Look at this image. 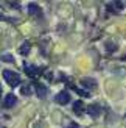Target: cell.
Instances as JSON below:
<instances>
[{
	"label": "cell",
	"instance_id": "13",
	"mask_svg": "<svg viewBox=\"0 0 126 128\" xmlns=\"http://www.w3.org/2000/svg\"><path fill=\"white\" fill-rule=\"evenodd\" d=\"M67 128H79V125H78V124H75V122H72V124H68Z\"/></svg>",
	"mask_w": 126,
	"mask_h": 128
},
{
	"label": "cell",
	"instance_id": "11",
	"mask_svg": "<svg viewBox=\"0 0 126 128\" xmlns=\"http://www.w3.org/2000/svg\"><path fill=\"white\" fill-rule=\"evenodd\" d=\"M28 50H30V46H28V44H23V47L20 48V53H22V55H27Z\"/></svg>",
	"mask_w": 126,
	"mask_h": 128
},
{
	"label": "cell",
	"instance_id": "5",
	"mask_svg": "<svg viewBox=\"0 0 126 128\" xmlns=\"http://www.w3.org/2000/svg\"><path fill=\"white\" fill-rule=\"evenodd\" d=\"M23 69H25V72H27L30 76H34V75H37V74L41 72V69H39V67H36V66H30V64H27V62L23 64Z\"/></svg>",
	"mask_w": 126,
	"mask_h": 128
},
{
	"label": "cell",
	"instance_id": "2",
	"mask_svg": "<svg viewBox=\"0 0 126 128\" xmlns=\"http://www.w3.org/2000/svg\"><path fill=\"white\" fill-rule=\"evenodd\" d=\"M55 102L59 105H67L68 102H70V94L67 91H61L58 95H55Z\"/></svg>",
	"mask_w": 126,
	"mask_h": 128
},
{
	"label": "cell",
	"instance_id": "1",
	"mask_svg": "<svg viewBox=\"0 0 126 128\" xmlns=\"http://www.w3.org/2000/svg\"><path fill=\"white\" fill-rule=\"evenodd\" d=\"M2 75H3L5 81L8 83V84H9L11 88H16V86H19V84H20V76H19L16 72H12V70L5 69L3 72H2Z\"/></svg>",
	"mask_w": 126,
	"mask_h": 128
},
{
	"label": "cell",
	"instance_id": "12",
	"mask_svg": "<svg viewBox=\"0 0 126 128\" xmlns=\"http://www.w3.org/2000/svg\"><path fill=\"white\" fill-rule=\"evenodd\" d=\"M30 92H31L30 86H23V88H22V94H23V95H28Z\"/></svg>",
	"mask_w": 126,
	"mask_h": 128
},
{
	"label": "cell",
	"instance_id": "4",
	"mask_svg": "<svg viewBox=\"0 0 126 128\" xmlns=\"http://www.w3.org/2000/svg\"><path fill=\"white\" fill-rule=\"evenodd\" d=\"M17 103V98L14 94H6L5 98H3V108H12Z\"/></svg>",
	"mask_w": 126,
	"mask_h": 128
},
{
	"label": "cell",
	"instance_id": "10",
	"mask_svg": "<svg viewBox=\"0 0 126 128\" xmlns=\"http://www.w3.org/2000/svg\"><path fill=\"white\" fill-rule=\"evenodd\" d=\"M2 60H3V61H6V62H12V61H14V60H12V56H11L9 53L2 55Z\"/></svg>",
	"mask_w": 126,
	"mask_h": 128
},
{
	"label": "cell",
	"instance_id": "7",
	"mask_svg": "<svg viewBox=\"0 0 126 128\" xmlns=\"http://www.w3.org/2000/svg\"><path fill=\"white\" fill-rule=\"evenodd\" d=\"M73 112L76 114V116H83L84 105H83V102H81V100H78V102H75V103H73Z\"/></svg>",
	"mask_w": 126,
	"mask_h": 128
},
{
	"label": "cell",
	"instance_id": "14",
	"mask_svg": "<svg viewBox=\"0 0 126 128\" xmlns=\"http://www.w3.org/2000/svg\"><path fill=\"white\" fill-rule=\"evenodd\" d=\"M112 46H114V44H111V42L108 44V50H109V52H111V50H114V47H112Z\"/></svg>",
	"mask_w": 126,
	"mask_h": 128
},
{
	"label": "cell",
	"instance_id": "9",
	"mask_svg": "<svg viewBox=\"0 0 126 128\" xmlns=\"http://www.w3.org/2000/svg\"><path fill=\"white\" fill-rule=\"evenodd\" d=\"M83 86L95 89V88H97V81H95V80H90V78H84V80H83Z\"/></svg>",
	"mask_w": 126,
	"mask_h": 128
},
{
	"label": "cell",
	"instance_id": "3",
	"mask_svg": "<svg viewBox=\"0 0 126 128\" xmlns=\"http://www.w3.org/2000/svg\"><path fill=\"white\" fill-rule=\"evenodd\" d=\"M87 114H89L90 117H93V119L100 117V114H101V106H100L98 103L89 105V106H87Z\"/></svg>",
	"mask_w": 126,
	"mask_h": 128
},
{
	"label": "cell",
	"instance_id": "6",
	"mask_svg": "<svg viewBox=\"0 0 126 128\" xmlns=\"http://www.w3.org/2000/svg\"><path fill=\"white\" fill-rule=\"evenodd\" d=\"M28 14L30 16H42V10L36 3H30L28 5Z\"/></svg>",
	"mask_w": 126,
	"mask_h": 128
},
{
	"label": "cell",
	"instance_id": "8",
	"mask_svg": "<svg viewBox=\"0 0 126 128\" xmlns=\"http://www.w3.org/2000/svg\"><path fill=\"white\" fill-rule=\"evenodd\" d=\"M36 92H37L39 97H45V95H47V88L37 83V84H36Z\"/></svg>",
	"mask_w": 126,
	"mask_h": 128
}]
</instances>
